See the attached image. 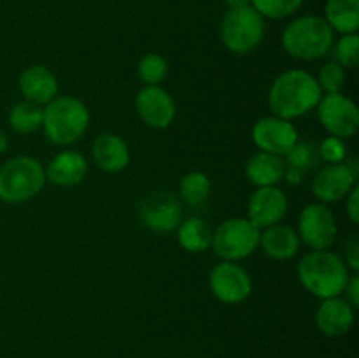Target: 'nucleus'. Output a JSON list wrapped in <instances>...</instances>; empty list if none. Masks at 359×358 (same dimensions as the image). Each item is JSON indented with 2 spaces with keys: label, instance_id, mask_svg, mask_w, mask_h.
I'll return each mask as SVG.
<instances>
[{
  "label": "nucleus",
  "instance_id": "nucleus-18",
  "mask_svg": "<svg viewBox=\"0 0 359 358\" xmlns=\"http://www.w3.org/2000/svg\"><path fill=\"white\" fill-rule=\"evenodd\" d=\"M91 154L98 168L109 174H116L128 167L130 150L128 144L116 133H100L91 144Z\"/></svg>",
  "mask_w": 359,
  "mask_h": 358
},
{
  "label": "nucleus",
  "instance_id": "nucleus-7",
  "mask_svg": "<svg viewBox=\"0 0 359 358\" xmlns=\"http://www.w3.org/2000/svg\"><path fill=\"white\" fill-rule=\"evenodd\" d=\"M262 230L248 218H228L212 230V244L217 256L224 262H241L259 248Z\"/></svg>",
  "mask_w": 359,
  "mask_h": 358
},
{
  "label": "nucleus",
  "instance_id": "nucleus-3",
  "mask_svg": "<svg viewBox=\"0 0 359 358\" xmlns=\"http://www.w3.org/2000/svg\"><path fill=\"white\" fill-rule=\"evenodd\" d=\"M90 119V111L84 102L70 95H60L44 105L42 130L49 142L70 146L86 133Z\"/></svg>",
  "mask_w": 359,
  "mask_h": 358
},
{
  "label": "nucleus",
  "instance_id": "nucleus-35",
  "mask_svg": "<svg viewBox=\"0 0 359 358\" xmlns=\"http://www.w3.org/2000/svg\"><path fill=\"white\" fill-rule=\"evenodd\" d=\"M228 9H241V7L251 6V0H224Z\"/></svg>",
  "mask_w": 359,
  "mask_h": 358
},
{
  "label": "nucleus",
  "instance_id": "nucleus-31",
  "mask_svg": "<svg viewBox=\"0 0 359 358\" xmlns=\"http://www.w3.org/2000/svg\"><path fill=\"white\" fill-rule=\"evenodd\" d=\"M319 151V158L321 161H326L328 165H335V164H342V161L347 160V147L346 142L339 137H326L319 142L318 146Z\"/></svg>",
  "mask_w": 359,
  "mask_h": 358
},
{
  "label": "nucleus",
  "instance_id": "nucleus-25",
  "mask_svg": "<svg viewBox=\"0 0 359 358\" xmlns=\"http://www.w3.org/2000/svg\"><path fill=\"white\" fill-rule=\"evenodd\" d=\"M44 107L30 100H21L9 111V125L20 135H32L42 128Z\"/></svg>",
  "mask_w": 359,
  "mask_h": 358
},
{
  "label": "nucleus",
  "instance_id": "nucleus-1",
  "mask_svg": "<svg viewBox=\"0 0 359 358\" xmlns=\"http://www.w3.org/2000/svg\"><path fill=\"white\" fill-rule=\"evenodd\" d=\"M323 97L318 79L311 72L291 69L276 77L269 90V107L273 116L294 119L314 111Z\"/></svg>",
  "mask_w": 359,
  "mask_h": 358
},
{
  "label": "nucleus",
  "instance_id": "nucleus-6",
  "mask_svg": "<svg viewBox=\"0 0 359 358\" xmlns=\"http://www.w3.org/2000/svg\"><path fill=\"white\" fill-rule=\"evenodd\" d=\"M266 21L252 6L228 9L221 21L219 35L224 48L235 55H248L263 42Z\"/></svg>",
  "mask_w": 359,
  "mask_h": 358
},
{
  "label": "nucleus",
  "instance_id": "nucleus-27",
  "mask_svg": "<svg viewBox=\"0 0 359 358\" xmlns=\"http://www.w3.org/2000/svg\"><path fill=\"white\" fill-rule=\"evenodd\" d=\"M137 74L144 86H161L168 74V63L158 53H147L137 65Z\"/></svg>",
  "mask_w": 359,
  "mask_h": 358
},
{
  "label": "nucleus",
  "instance_id": "nucleus-10",
  "mask_svg": "<svg viewBox=\"0 0 359 358\" xmlns=\"http://www.w3.org/2000/svg\"><path fill=\"white\" fill-rule=\"evenodd\" d=\"M209 286L214 297L223 304H241L251 295V274L237 262L217 263L209 276Z\"/></svg>",
  "mask_w": 359,
  "mask_h": 358
},
{
  "label": "nucleus",
  "instance_id": "nucleus-16",
  "mask_svg": "<svg viewBox=\"0 0 359 358\" xmlns=\"http://www.w3.org/2000/svg\"><path fill=\"white\" fill-rule=\"evenodd\" d=\"M18 84H20V91L23 93L25 100H30L42 107L58 97V79L53 70L42 63L27 67L20 74Z\"/></svg>",
  "mask_w": 359,
  "mask_h": 358
},
{
  "label": "nucleus",
  "instance_id": "nucleus-15",
  "mask_svg": "<svg viewBox=\"0 0 359 358\" xmlns=\"http://www.w3.org/2000/svg\"><path fill=\"white\" fill-rule=\"evenodd\" d=\"M140 220L149 230L167 234L179 227L182 221V209L170 193H156L140 206Z\"/></svg>",
  "mask_w": 359,
  "mask_h": 358
},
{
  "label": "nucleus",
  "instance_id": "nucleus-9",
  "mask_svg": "<svg viewBox=\"0 0 359 358\" xmlns=\"http://www.w3.org/2000/svg\"><path fill=\"white\" fill-rule=\"evenodd\" d=\"M323 128L333 137L346 140L359 130L358 105L344 93H325L316 105Z\"/></svg>",
  "mask_w": 359,
  "mask_h": 358
},
{
  "label": "nucleus",
  "instance_id": "nucleus-22",
  "mask_svg": "<svg viewBox=\"0 0 359 358\" xmlns=\"http://www.w3.org/2000/svg\"><path fill=\"white\" fill-rule=\"evenodd\" d=\"M286 174H284V179H286L290 185L297 186L300 185L304 175L307 174L309 171L318 167L321 164V158H319L318 146L309 140H304L300 142L298 140L293 146V150L286 154Z\"/></svg>",
  "mask_w": 359,
  "mask_h": 358
},
{
  "label": "nucleus",
  "instance_id": "nucleus-23",
  "mask_svg": "<svg viewBox=\"0 0 359 358\" xmlns=\"http://www.w3.org/2000/svg\"><path fill=\"white\" fill-rule=\"evenodd\" d=\"M325 20L333 32L356 34L359 28V0H326Z\"/></svg>",
  "mask_w": 359,
  "mask_h": 358
},
{
  "label": "nucleus",
  "instance_id": "nucleus-32",
  "mask_svg": "<svg viewBox=\"0 0 359 358\" xmlns=\"http://www.w3.org/2000/svg\"><path fill=\"white\" fill-rule=\"evenodd\" d=\"M344 253H346V258H344V262H346V265L349 267V269H353V272H358L359 269V241L356 235H353V237H349L346 241V244H344Z\"/></svg>",
  "mask_w": 359,
  "mask_h": 358
},
{
  "label": "nucleus",
  "instance_id": "nucleus-11",
  "mask_svg": "<svg viewBox=\"0 0 359 358\" xmlns=\"http://www.w3.org/2000/svg\"><path fill=\"white\" fill-rule=\"evenodd\" d=\"M251 135L252 142L259 151L277 154V157H286L293 150L294 144L300 140L297 126L290 119L273 114L258 119L252 126Z\"/></svg>",
  "mask_w": 359,
  "mask_h": 358
},
{
  "label": "nucleus",
  "instance_id": "nucleus-30",
  "mask_svg": "<svg viewBox=\"0 0 359 358\" xmlns=\"http://www.w3.org/2000/svg\"><path fill=\"white\" fill-rule=\"evenodd\" d=\"M335 62L344 69H356L359 65V37L358 34H346L333 44Z\"/></svg>",
  "mask_w": 359,
  "mask_h": 358
},
{
  "label": "nucleus",
  "instance_id": "nucleus-8",
  "mask_svg": "<svg viewBox=\"0 0 359 358\" xmlns=\"http://www.w3.org/2000/svg\"><path fill=\"white\" fill-rule=\"evenodd\" d=\"M298 237L312 251L330 249L339 235L335 214L326 204L312 202L302 209L298 218Z\"/></svg>",
  "mask_w": 359,
  "mask_h": 358
},
{
  "label": "nucleus",
  "instance_id": "nucleus-17",
  "mask_svg": "<svg viewBox=\"0 0 359 358\" xmlns=\"http://www.w3.org/2000/svg\"><path fill=\"white\" fill-rule=\"evenodd\" d=\"M318 329L326 337H342L354 323V307L342 297L325 298L316 312Z\"/></svg>",
  "mask_w": 359,
  "mask_h": 358
},
{
  "label": "nucleus",
  "instance_id": "nucleus-20",
  "mask_svg": "<svg viewBox=\"0 0 359 358\" xmlns=\"http://www.w3.org/2000/svg\"><path fill=\"white\" fill-rule=\"evenodd\" d=\"M300 237L298 232L290 225L277 223L269 228H263L262 237H259V246L263 253L269 258L277 260V262H286L291 260L300 249Z\"/></svg>",
  "mask_w": 359,
  "mask_h": 358
},
{
  "label": "nucleus",
  "instance_id": "nucleus-21",
  "mask_svg": "<svg viewBox=\"0 0 359 358\" xmlns=\"http://www.w3.org/2000/svg\"><path fill=\"white\" fill-rule=\"evenodd\" d=\"M286 174V161L283 157L259 151L255 157H251L245 164V178L256 188H265V186H277L284 181Z\"/></svg>",
  "mask_w": 359,
  "mask_h": 358
},
{
  "label": "nucleus",
  "instance_id": "nucleus-36",
  "mask_svg": "<svg viewBox=\"0 0 359 358\" xmlns=\"http://www.w3.org/2000/svg\"><path fill=\"white\" fill-rule=\"evenodd\" d=\"M7 150H9V137L4 130H0V154L6 153Z\"/></svg>",
  "mask_w": 359,
  "mask_h": 358
},
{
  "label": "nucleus",
  "instance_id": "nucleus-29",
  "mask_svg": "<svg viewBox=\"0 0 359 358\" xmlns=\"http://www.w3.org/2000/svg\"><path fill=\"white\" fill-rule=\"evenodd\" d=\"M318 84L321 88L323 95L325 93H342L344 86H346L347 74L346 69H344L340 63H337L335 60L332 62H326L325 65L321 67L318 74Z\"/></svg>",
  "mask_w": 359,
  "mask_h": 358
},
{
  "label": "nucleus",
  "instance_id": "nucleus-28",
  "mask_svg": "<svg viewBox=\"0 0 359 358\" xmlns=\"http://www.w3.org/2000/svg\"><path fill=\"white\" fill-rule=\"evenodd\" d=\"M304 0H251V6L265 20H286L300 11Z\"/></svg>",
  "mask_w": 359,
  "mask_h": 358
},
{
  "label": "nucleus",
  "instance_id": "nucleus-12",
  "mask_svg": "<svg viewBox=\"0 0 359 358\" xmlns=\"http://www.w3.org/2000/svg\"><path fill=\"white\" fill-rule=\"evenodd\" d=\"M358 171L349 161L326 165L312 179V195L321 204H335L346 199L356 186Z\"/></svg>",
  "mask_w": 359,
  "mask_h": 358
},
{
  "label": "nucleus",
  "instance_id": "nucleus-33",
  "mask_svg": "<svg viewBox=\"0 0 359 358\" xmlns=\"http://www.w3.org/2000/svg\"><path fill=\"white\" fill-rule=\"evenodd\" d=\"M346 213L353 223H359V186L356 185L346 197Z\"/></svg>",
  "mask_w": 359,
  "mask_h": 358
},
{
  "label": "nucleus",
  "instance_id": "nucleus-14",
  "mask_svg": "<svg viewBox=\"0 0 359 358\" xmlns=\"http://www.w3.org/2000/svg\"><path fill=\"white\" fill-rule=\"evenodd\" d=\"M287 206H290V200L279 186L256 188L255 193L249 197L248 220L259 230H263V228L280 223L286 216Z\"/></svg>",
  "mask_w": 359,
  "mask_h": 358
},
{
  "label": "nucleus",
  "instance_id": "nucleus-19",
  "mask_svg": "<svg viewBox=\"0 0 359 358\" xmlns=\"http://www.w3.org/2000/svg\"><path fill=\"white\" fill-rule=\"evenodd\" d=\"M46 179L56 186H76L88 174V161L79 151H62L44 167Z\"/></svg>",
  "mask_w": 359,
  "mask_h": 358
},
{
  "label": "nucleus",
  "instance_id": "nucleus-4",
  "mask_svg": "<svg viewBox=\"0 0 359 358\" xmlns=\"http://www.w3.org/2000/svg\"><path fill=\"white\" fill-rule=\"evenodd\" d=\"M335 44V32L325 18L305 14L291 21L283 32V48L297 60H318Z\"/></svg>",
  "mask_w": 359,
  "mask_h": 358
},
{
  "label": "nucleus",
  "instance_id": "nucleus-13",
  "mask_svg": "<svg viewBox=\"0 0 359 358\" xmlns=\"http://www.w3.org/2000/svg\"><path fill=\"white\" fill-rule=\"evenodd\" d=\"M135 111L144 125L156 130L168 128L177 116L174 97L161 86H144L135 95Z\"/></svg>",
  "mask_w": 359,
  "mask_h": 358
},
{
  "label": "nucleus",
  "instance_id": "nucleus-5",
  "mask_svg": "<svg viewBox=\"0 0 359 358\" xmlns=\"http://www.w3.org/2000/svg\"><path fill=\"white\" fill-rule=\"evenodd\" d=\"M44 165L32 157H14L0 167V200L21 204L34 199L46 185Z\"/></svg>",
  "mask_w": 359,
  "mask_h": 358
},
{
  "label": "nucleus",
  "instance_id": "nucleus-26",
  "mask_svg": "<svg viewBox=\"0 0 359 358\" xmlns=\"http://www.w3.org/2000/svg\"><path fill=\"white\" fill-rule=\"evenodd\" d=\"M210 192H212V183H210L209 175L200 171L188 172L186 175H182L181 183H179V195L188 206L203 204L209 199Z\"/></svg>",
  "mask_w": 359,
  "mask_h": 358
},
{
  "label": "nucleus",
  "instance_id": "nucleus-24",
  "mask_svg": "<svg viewBox=\"0 0 359 358\" xmlns=\"http://www.w3.org/2000/svg\"><path fill=\"white\" fill-rule=\"evenodd\" d=\"M175 230L181 248L189 253H203L212 244V228L202 218H186Z\"/></svg>",
  "mask_w": 359,
  "mask_h": 358
},
{
  "label": "nucleus",
  "instance_id": "nucleus-2",
  "mask_svg": "<svg viewBox=\"0 0 359 358\" xmlns=\"http://www.w3.org/2000/svg\"><path fill=\"white\" fill-rule=\"evenodd\" d=\"M297 274L305 290L321 300L340 297L351 276L342 256L330 249L307 253L298 262Z\"/></svg>",
  "mask_w": 359,
  "mask_h": 358
},
{
  "label": "nucleus",
  "instance_id": "nucleus-34",
  "mask_svg": "<svg viewBox=\"0 0 359 358\" xmlns=\"http://www.w3.org/2000/svg\"><path fill=\"white\" fill-rule=\"evenodd\" d=\"M346 300L353 305L354 309L359 305V276L358 272H353L349 276V281L346 284Z\"/></svg>",
  "mask_w": 359,
  "mask_h": 358
}]
</instances>
